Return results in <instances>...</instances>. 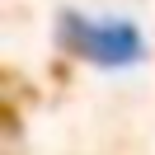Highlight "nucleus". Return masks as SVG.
Instances as JSON below:
<instances>
[{"instance_id": "obj_1", "label": "nucleus", "mask_w": 155, "mask_h": 155, "mask_svg": "<svg viewBox=\"0 0 155 155\" xmlns=\"http://www.w3.org/2000/svg\"><path fill=\"white\" fill-rule=\"evenodd\" d=\"M57 38L66 52H80L85 61L104 71H127L146 57V42L136 33V24L127 19H85V14H61Z\"/></svg>"}]
</instances>
